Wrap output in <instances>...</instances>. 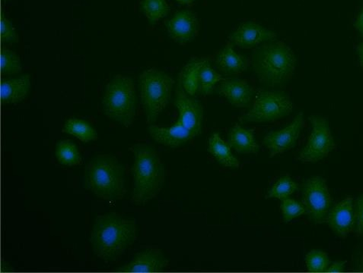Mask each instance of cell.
Instances as JSON below:
<instances>
[{
    "label": "cell",
    "mask_w": 363,
    "mask_h": 273,
    "mask_svg": "<svg viewBox=\"0 0 363 273\" xmlns=\"http://www.w3.org/2000/svg\"><path fill=\"white\" fill-rule=\"evenodd\" d=\"M174 104L179 120L171 127L150 125L149 132L157 143L168 148L177 149L200 135L203 131L204 112L201 103L186 94L179 86Z\"/></svg>",
    "instance_id": "7a4b0ae2"
},
{
    "label": "cell",
    "mask_w": 363,
    "mask_h": 273,
    "mask_svg": "<svg viewBox=\"0 0 363 273\" xmlns=\"http://www.w3.org/2000/svg\"><path fill=\"white\" fill-rule=\"evenodd\" d=\"M296 57L282 41L272 42L256 49L252 66L258 80L269 87L284 85L294 75Z\"/></svg>",
    "instance_id": "277c9868"
},
{
    "label": "cell",
    "mask_w": 363,
    "mask_h": 273,
    "mask_svg": "<svg viewBox=\"0 0 363 273\" xmlns=\"http://www.w3.org/2000/svg\"><path fill=\"white\" fill-rule=\"evenodd\" d=\"M277 37L274 31L255 23H245L238 27L230 37V42L234 46L252 49L267 41H272Z\"/></svg>",
    "instance_id": "4fadbf2b"
},
{
    "label": "cell",
    "mask_w": 363,
    "mask_h": 273,
    "mask_svg": "<svg viewBox=\"0 0 363 273\" xmlns=\"http://www.w3.org/2000/svg\"><path fill=\"white\" fill-rule=\"evenodd\" d=\"M293 110L294 103L286 93L259 91L251 110L242 115L240 122L244 124L273 122L287 117Z\"/></svg>",
    "instance_id": "ba28073f"
},
{
    "label": "cell",
    "mask_w": 363,
    "mask_h": 273,
    "mask_svg": "<svg viewBox=\"0 0 363 273\" xmlns=\"http://www.w3.org/2000/svg\"><path fill=\"white\" fill-rule=\"evenodd\" d=\"M169 261L162 252L157 249H147L136 255L128 264L117 271L120 272H157L164 270Z\"/></svg>",
    "instance_id": "9a60e30c"
},
{
    "label": "cell",
    "mask_w": 363,
    "mask_h": 273,
    "mask_svg": "<svg viewBox=\"0 0 363 273\" xmlns=\"http://www.w3.org/2000/svg\"><path fill=\"white\" fill-rule=\"evenodd\" d=\"M281 208L285 223H289L300 216L306 214L304 204L292 198L283 199Z\"/></svg>",
    "instance_id": "83f0119b"
},
{
    "label": "cell",
    "mask_w": 363,
    "mask_h": 273,
    "mask_svg": "<svg viewBox=\"0 0 363 273\" xmlns=\"http://www.w3.org/2000/svg\"><path fill=\"white\" fill-rule=\"evenodd\" d=\"M165 26L171 38L182 45L189 43L199 30L198 17L189 9L179 11L166 22Z\"/></svg>",
    "instance_id": "7c38bea8"
},
{
    "label": "cell",
    "mask_w": 363,
    "mask_h": 273,
    "mask_svg": "<svg viewBox=\"0 0 363 273\" xmlns=\"http://www.w3.org/2000/svg\"><path fill=\"white\" fill-rule=\"evenodd\" d=\"M107 117L124 127H129L136 117V89L132 79L116 76L107 85L103 98Z\"/></svg>",
    "instance_id": "8992f818"
},
{
    "label": "cell",
    "mask_w": 363,
    "mask_h": 273,
    "mask_svg": "<svg viewBox=\"0 0 363 273\" xmlns=\"http://www.w3.org/2000/svg\"><path fill=\"white\" fill-rule=\"evenodd\" d=\"M130 151L134 156L131 201L134 204L143 205L162 190L165 181L164 165L159 152L151 144H134Z\"/></svg>",
    "instance_id": "3957f363"
},
{
    "label": "cell",
    "mask_w": 363,
    "mask_h": 273,
    "mask_svg": "<svg viewBox=\"0 0 363 273\" xmlns=\"http://www.w3.org/2000/svg\"><path fill=\"white\" fill-rule=\"evenodd\" d=\"M208 151L218 163L227 168H238L240 162L232 152L229 142L225 141L219 133H213L209 139Z\"/></svg>",
    "instance_id": "ffe728a7"
},
{
    "label": "cell",
    "mask_w": 363,
    "mask_h": 273,
    "mask_svg": "<svg viewBox=\"0 0 363 273\" xmlns=\"http://www.w3.org/2000/svg\"><path fill=\"white\" fill-rule=\"evenodd\" d=\"M346 262L345 261H337L334 262L333 265H331L325 272H344L345 269Z\"/></svg>",
    "instance_id": "1f68e13d"
},
{
    "label": "cell",
    "mask_w": 363,
    "mask_h": 273,
    "mask_svg": "<svg viewBox=\"0 0 363 273\" xmlns=\"http://www.w3.org/2000/svg\"><path fill=\"white\" fill-rule=\"evenodd\" d=\"M306 264L310 272H325L330 264V260L325 252L313 250L306 255Z\"/></svg>",
    "instance_id": "f1b7e54d"
},
{
    "label": "cell",
    "mask_w": 363,
    "mask_h": 273,
    "mask_svg": "<svg viewBox=\"0 0 363 273\" xmlns=\"http://www.w3.org/2000/svg\"><path fill=\"white\" fill-rule=\"evenodd\" d=\"M223 80V76L211 66L210 61L205 63L201 71L199 93L202 95H210L218 83Z\"/></svg>",
    "instance_id": "d4e9b609"
},
{
    "label": "cell",
    "mask_w": 363,
    "mask_h": 273,
    "mask_svg": "<svg viewBox=\"0 0 363 273\" xmlns=\"http://www.w3.org/2000/svg\"><path fill=\"white\" fill-rule=\"evenodd\" d=\"M23 70L22 63L16 52L4 48L1 52V71L4 75H13Z\"/></svg>",
    "instance_id": "4316f807"
},
{
    "label": "cell",
    "mask_w": 363,
    "mask_h": 273,
    "mask_svg": "<svg viewBox=\"0 0 363 273\" xmlns=\"http://www.w3.org/2000/svg\"><path fill=\"white\" fill-rule=\"evenodd\" d=\"M354 27L359 31V33L363 35V8L356 18Z\"/></svg>",
    "instance_id": "d6a6232c"
},
{
    "label": "cell",
    "mask_w": 363,
    "mask_h": 273,
    "mask_svg": "<svg viewBox=\"0 0 363 273\" xmlns=\"http://www.w3.org/2000/svg\"><path fill=\"white\" fill-rule=\"evenodd\" d=\"M175 1H177L182 5H191L196 1V0H175Z\"/></svg>",
    "instance_id": "d590c367"
},
{
    "label": "cell",
    "mask_w": 363,
    "mask_h": 273,
    "mask_svg": "<svg viewBox=\"0 0 363 273\" xmlns=\"http://www.w3.org/2000/svg\"><path fill=\"white\" fill-rule=\"evenodd\" d=\"M327 222L334 233L341 238H347L354 232L356 225L354 199L347 197L329 211Z\"/></svg>",
    "instance_id": "5bb4252c"
},
{
    "label": "cell",
    "mask_w": 363,
    "mask_h": 273,
    "mask_svg": "<svg viewBox=\"0 0 363 273\" xmlns=\"http://www.w3.org/2000/svg\"><path fill=\"white\" fill-rule=\"evenodd\" d=\"M303 113L300 112L293 122L286 128L266 134L264 144L269 152V158L294 148L303 128Z\"/></svg>",
    "instance_id": "8fae6325"
},
{
    "label": "cell",
    "mask_w": 363,
    "mask_h": 273,
    "mask_svg": "<svg viewBox=\"0 0 363 273\" xmlns=\"http://www.w3.org/2000/svg\"><path fill=\"white\" fill-rule=\"evenodd\" d=\"M216 65L227 76L242 74L249 66V59L234 50V45L229 42L216 57Z\"/></svg>",
    "instance_id": "e0dca14e"
},
{
    "label": "cell",
    "mask_w": 363,
    "mask_h": 273,
    "mask_svg": "<svg viewBox=\"0 0 363 273\" xmlns=\"http://www.w3.org/2000/svg\"><path fill=\"white\" fill-rule=\"evenodd\" d=\"M1 39L4 43H17L18 40L13 24L5 17L1 19Z\"/></svg>",
    "instance_id": "f546056e"
},
{
    "label": "cell",
    "mask_w": 363,
    "mask_h": 273,
    "mask_svg": "<svg viewBox=\"0 0 363 273\" xmlns=\"http://www.w3.org/2000/svg\"><path fill=\"white\" fill-rule=\"evenodd\" d=\"M56 155L58 161L65 165L74 166L82 163V157L77 145L69 140L57 144Z\"/></svg>",
    "instance_id": "603a6c76"
},
{
    "label": "cell",
    "mask_w": 363,
    "mask_h": 273,
    "mask_svg": "<svg viewBox=\"0 0 363 273\" xmlns=\"http://www.w3.org/2000/svg\"><path fill=\"white\" fill-rule=\"evenodd\" d=\"M141 8L151 24L157 23L169 13V6L166 0H142Z\"/></svg>",
    "instance_id": "cb8c5ba5"
},
{
    "label": "cell",
    "mask_w": 363,
    "mask_h": 273,
    "mask_svg": "<svg viewBox=\"0 0 363 273\" xmlns=\"http://www.w3.org/2000/svg\"><path fill=\"white\" fill-rule=\"evenodd\" d=\"M62 132L74 136L85 143L98 139L96 130L89 122L82 120L74 118L68 120Z\"/></svg>",
    "instance_id": "7402d4cb"
},
{
    "label": "cell",
    "mask_w": 363,
    "mask_h": 273,
    "mask_svg": "<svg viewBox=\"0 0 363 273\" xmlns=\"http://www.w3.org/2000/svg\"><path fill=\"white\" fill-rule=\"evenodd\" d=\"M359 60L360 63V66L363 69V41L357 47Z\"/></svg>",
    "instance_id": "e575fe53"
},
{
    "label": "cell",
    "mask_w": 363,
    "mask_h": 273,
    "mask_svg": "<svg viewBox=\"0 0 363 273\" xmlns=\"http://www.w3.org/2000/svg\"><path fill=\"white\" fill-rule=\"evenodd\" d=\"M30 87V76L26 75L1 83V99L5 103H17L28 95Z\"/></svg>",
    "instance_id": "44dd1931"
},
{
    "label": "cell",
    "mask_w": 363,
    "mask_h": 273,
    "mask_svg": "<svg viewBox=\"0 0 363 273\" xmlns=\"http://www.w3.org/2000/svg\"><path fill=\"white\" fill-rule=\"evenodd\" d=\"M208 59H192L181 71L179 77L180 86L186 94L194 97L199 91L201 71Z\"/></svg>",
    "instance_id": "ac0fdd59"
},
{
    "label": "cell",
    "mask_w": 363,
    "mask_h": 273,
    "mask_svg": "<svg viewBox=\"0 0 363 273\" xmlns=\"http://www.w3.org/2000/svg\"><path fill=\"white\" fill-rule=\"evenodd\" d=\"M313 131L305 148L301 151L297 160L302 163H316L325 157L336 148L327 120L318 117H310Z\"/></svg>",
    "instance_id": "9c48e42d"
},
{
    "label": "cell",
    "mask_w": 363,
    "mask_h": 273,
    "mask_svg": "<svg viewBox=\"0 0 363 273\" xmlns=\"http://www.w3.org/2000/svg\"><path fill=\"white\" fill-rule=\"evenodd\" d=\"M303 202L306 214L316 224L327 221L331 197L326 181L319 176L307 180L303 187Z\"/></svg>",
    "instance_id": "30bf717a"
},
{
    "label": "cell",
    "mask_w": 363,
    "mask_h": 273,
    "mask_svg": "<svg viewBox=\"0 0 363 273\" xmlns=\"http://www.w3.org/2000/svg\"><path fill=\"white\" fill-rule=\"evenodd\" d=\"M137 238L136 221L111 212L96 217L91 232L90 243L93 253L110 264L120 260Z\"/></svg>",
    "instance_id": "6da1fadb"
},
{
    "label": "cell",
    "mask_w": 363,
    "mask_h": 273,
    "mask_svg": "<svg viewBox=\"0 0 363 273\" xmlns=\"http://www.w3.org/2000/svg\"><path fill=\"white\" fill-rule=\"evenodd\" d=\"M355 233L359 237L363 235V194L357 199L355 207Z\"/></svg>",
    "instance_id": "4dcf8cb0"
},
{
    "label": "cell",
    "mask_w": 363,
    "mask_h": 273,
    "mask_svg": "<svg viewBox=\"0 0 363 273\" xmlns=\"http://www.w3.org/2000/svg\"><path fill=\"white\" fill-rule=\"evenodd\" d=\"M86 190L108 202L122 199L127 193L123 168L115 156L99 155L86 165Z\"/></svg>",
    "instance_id": "5b68a950"
},
{
    "label": "cell",
    "mask_w": 363,
    "mask_h": 273,
    "mask_svg": "<svg viewBox=\"0 0 363 273\" xmlns=\"http://www.w3.org/2000/svg\"><path fill=\"white\" fill-rule=\"evenodd\" d=\"M298 188V184L291 177L284 175L274 184L268 192L266 198L283 199L291 196Z\"/></svg>",
    "instance_id": "484cf974"
},
{
    "label": "cell",
    "mask_w": 363,
    "mask_h": 273,
    "mask_svg": "<svg viewBox=\"0 0 363 273\" xmlns=\"http://www.w3.org/2000/svg\"><path fill=\"white\" fill-rule=\"evenodd\" d=\"M174 79L157 69L145 70L140 76L141 101L148 123H153L167 107L172 98Z\"/></svg>",
    "instance_id": "52a82bcc"
},
{
    "label": "cell",
    "mask_w": 363,
    "mask_h": 273,
    "mask_svg": "<svg viewBox=\"0 0 363 273\" xmlns=\"http://www.w3.org/2000/svg\"><path fill=\"white\" fill-rule=\"evenodd\" d=\"M354 267L357 271L363 272V252L360 256L357 258L354 264Z\"/></svg>",
    "instance_id": "836d02e7"
},
{
    "label": "cell",
    "mask_w": 363,
    "mask_h": 273,
    "mask_svg": "<svg viewBox=\"0 0 363 273\" xmlns=\"http://www.w3.org/2000/svg\"><path fill=\"white\" fill-rule=\"evenodd\" d=\"M229 144L236 152L240 153H257L260 146L255 138V133L251 129L235 124L229 134Z\"/></svg>",
    "instance_id": "d6986e66"
},
{
    "label": "cell",
    "mask_w": 363,
    "mask_h": 273,
    "mask_svg": "<svg viewBox=\"0 0 363 273\" xmlns=\"http://www.w3.org/2000/svg\"><path fill=\"white\" fill-rule=\"evenodd\" d=\"M217 90L220 95L237 108H248L255 98V92L250 83L242 79L223 80Z\"/></svg>",
    "instance_id": "2e32d148"
}]
</instances>
